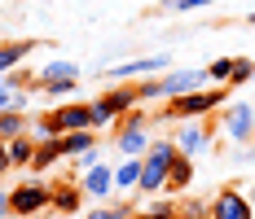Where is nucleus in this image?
Returning <instances> with one entry per match:
<instances>
[{"instance_id":"f257e3e1","label":"nucleus","mask_w":255,"mask_h":219,"mask_svg":"<svg viewBox=\"0 0 255 219\" xmlns=\"http://www.w3.org/2000/svg\"><path fill=\"white\" fill-rule=\"evenodd\" d=\"M176 141H150V149L141 153L145 158V171H141V184H136V193H167V171H172V162H176Z\"/></svg>"},{"instance_id":"f03ea898","label":"nucleus","mask_w":255,"mask_h":219,"mask_svg":"<svg viewBox=\"0 0 255 219\" xmlns=\"http://www.w3.org/2000/svg\"><path fill=\"white\" fill-rule=\"evenodd\" d=\"M229 105V83H216V88H198V92H180V97L167 101V114H176L180 123L185 119H207L216 110Z\"/></svg>"},{"instance_id":"7ed1b4c3","label":"nucleus","mask_w":255,"mask_h":219,"mask_svg":"<svg viewBox=\"0 0 255 219\" xmlns=\"http://www.w3.org/2000/svg\"><path fill=\"white\" fill-rule=\"evenodd\" d=\"M220 127H225V141L251 145L255 141V101H229L220 110Z\"/></svg>"},{"instance_id":"20e7f679","label":"nucleus","mask_w":255,"mask_h":219,"mask_svg":"<svg viewBox=\"0 0 255 219\" xmlns=\"http://www.w3.org/2000/svg\"><path fill=\"white\" fill-rule=\"evenodd\" d=\"M150 123H145V114L141 110H132V114H124V119L115 123V149L119 153H145L150 149Z\"/></svg>"},{"instance_id":"39448f33","label":"nucleus","mask_w":255,"mask_h":219,"mask_svg":"<svg viewBox=\"0 0 255 219\" xmlns=\"http://www.w3.org/2000/svg\"><path fill=\"white\" fill-rule=\"evenodd\" d=\"M9 202H13L18 215H40V211L53 206V184H44V180H26V184H18V189H9Z\"/></svg>"},{"instance_id":"423d86ee","label":"nucleus","mask_w":255,"mask_h":219,"mask_svg":"<svg viewBox=\"0 0 255 219\" xmlns=\"http://www.w3.org/2000/svg\"><path fill=\"white\" fill-rule=\"evenodd\" d=\"M172 71V57H132L119 66H106V79H150V74H167Z\"/></svg>"},{"instance_id":"0eeeda50","label":"nucleus","mask_w":255,"mask_h":219,"mask_svg":"<svg viewBox=\"0 0 255 219\" xmlns=\"http://www.w3.org/2000/svg\"><path fill=\"white\" fill-rule=\"evenodd\" d=\"M211 219H255V202L242 189H220L211 197Z\"/></svg>"},{"instance_id":"6e6552de","label":"nucleus","mask_w":255,"mask_h":219,"mask_svg":"<svg viewBox=\"0 0 255 219\" xmlns=\"http://www.w3.org/2000/svg\"><path fill=\"white\" fill-rule=\"evenodd\" d=\"M79 189H84L88 197L119 193V189H115V162H93L88 171H79Z\"/></svg>"},{"instance_id":"1a4fd4ad","label":"nucleus","mask_w":255,"mask_h":219,"mask_svg":"<svg viewBox=\"0 0 255 219\" xmlns=\"http://www.w3.org/2000/svg\"><path fill=\"white\" fill-rule=\"evenodd\" d=\"M158 83H163V101H172L180 92H198L211 79H207V66H203V71H167V74H158Z\"/></svg>"},{"instance_id":"9d476101","label":"nucleus","mask_w":255,"mask_h":219,"mask_svg":"<svg viewBox=\"0 0 255 219\" xmlns=\"http://www.w3.org/2000/svg\"><path fill=\"white\" fill-rule=\"evenodd\" d=\"M97 101H102L115 119H124V114H132V110L141 105V92H136V83H124V79H119L110 92H97Z\"/></svg>"},{"instance_id":"9b49d317","label":"nucleus","mask_w":255,"mask_h":219,"mask_svg":"<svg viewBox=\"0 0 255 219\" xmlns=\"http://www.w3.org/2000/svg\"><path fill=\"white\" fill-rule=\"evenodd\" d=\"M172 141H176L180 153H189V158H194V153H203V149L211 145V127H203L198 119H185V127H180Z\"/></svg>"},{"instance_id":"f8f14e48","label":"nucleus","mask_w":255,"mask_h":219,"mask_svg":"<svg viewBox=\"0 0 255 219\" xmlns=\"http://www.w3.org/2000/svg\"><path fill=\"white\" fill-rule=\"evenodd\" d=\"M141 171H145V158L141 153H124V162H115V189L119 193H136Z\"/></svg>"},{"instance_id":"ddd939ff","label":"nucleus","mask_w":255,"mask_h":219,"mask_svg":"<svg viewBox=\"0 0 255 219\" xmlns=\"http://www.w3.org/2000/svg\"><path fill=\"white\" fill-rule=\"evenodd\" d=\"M31 53H35V44H31V40H4V44H0V74L18 71Z\"/></svg>"},{"instance_id":"4468645a","label":"nucleus","mask_w":255,"mask_h":219,"mask_svg":"<svg viewBox=\"0 0 255 219\" xmlns=\"http://www.w3.org/2000/svg\"><path fill=\"white\" fill-rule=\"evenodd\" d=\"M84 189H79V180L75 184H53V211H62V215H79V202H84Z\"/></svg>"},{"instance_id":"2eb2a0df","label":"nucleus","mask_w":255,"mask_h":219,"mask_svg":"<svg viewBox=\"0 0 255 219\" xmlns=\"http://www.w3.org/2000/svg\"><path fill=\"white\" fill-rule=\"evenodd\" d=\"M62 149H66V158H79V153L97 149V127H79V132H66V136H62Z\"/></svg>"},{"instance_id":"dca6fc26","label":"nucleus","mask_w":255,"mask_h":219,"mask_svg":"<svg viewBox=\"0 0 255 219\" xmlns=\"http://www.w3.org/2000/svg\"><path fill=\"white\" fill-rule=\"evenodd\" d=\"M4 145H9V162H13V167H31V158H35L40 141H35L31 132H22V136H13V141H4Z\"/></svg>"},{"instance_id":"f3484780","label":"nucleus","mask_w":255,"mask_h":219,"mask_svg":"<svg viewBox=\"0 0 255 219\" xmlns=\"http://www.w3.org/2000/svg\"><path fill=\"white\" fill-rule=\"evenodd\" d=\"M189 180H194V158H189V153H176V162H172V171H167V193L189 189Z\"/></svg>"},{"instance_id":"a211bd4d","label":"nucleus","mask_w":255,"mask_h":219,"mask_svg":"<svg viewBox=\"0 0 255 219\" xmlns=\"http://www.w3.org/2000/svg\"><path fill=\"white\" fill-rule=\"evenodd\" d=\"M62 158H66V149H62V136H57V141H40L35 158H31V171H49V167H57Z\"/></svg>"},{"instance_id":"6ab92c4d","label":"nucleus","mask_w":255,"mask_h":219,"mask_svg":"<svg viewBox=\"0 0 255 219\" xmlns=\"http://www.w3.org/2000/svg\"><path fill=\"white\" fill-rule=\"evenodd\" d=\"M49 79H79V66L66 62V57H53V62H44V71L35 74V83H49Z\"/></svg>"},{"instance_id":"aec40b11","label":"nucleus","mask_w":255,"mask_h":219,"mask_svg":"<svg viewBox=\"0 0 255 219\" xmlns=\"http://www.w3.org/2000/svg\"><path fill=\"white\" fill-rule=\"evenodd\" d=\"M22 132H31V123H26L22 110H4V114H0V141H13V136H22Z\"/></svg>"},{"instance_id":"412c9836","label":"nucleus","mask_w":255,"mask_h":219,"mask_svg":"<svg viewBox=\"0 0 255 219\" xmlns=\"http://www.w3.org/2000/svg\"><path fill=\"white\" fill-rule=\"evenodd\" d=\"M75 88H79V79H49V83H40V92L49 101H66Z\"/></svg>"},{"instance_id":"4be33fe9","label":"nucleus","mask_w":255,"mask_h":219,"mask_svg":"<svg viewBox=\"0 0 255 219\" xmlns=\"http://www.w3.org/2000/svg\"><path fill=\"white\" fill-rule=\"evenodd\" d=\"M84 219H132V206H128V202H115V206H93V211H84Z\"/></svg>"},{"instance_id":"5701e85b","label":"nucleus","mask_w":255,"mask_h":219,"mask_svg":"<svg viewBox=\"0 0 255 219\" xmlns=\"http://www.w3.org/2000/svg\"><path fill=\"white\" fill-rule=\"evenodd\" d=\"M255 79V62L251 57H233V79H229V88H242V83H251Z\"/></svg>"},{"instance_id":"b1692460","label":"nucleus","mask_w":255,"mask_h":219,"mask_svg":"<svg viewBox=\"0 0 255 219\" xmlns=\"http://www.w3.org/2000/svg\"><path fill=\"white\" fill-rule=\"evenodd\" d=\"M207 79H211V83H229L233 79V57H216V62L207 66Z\"/></svg>"},{"instance_id":"393cba45","label":"nucleus","mask_w":255,"mask_h":219,"mask_svg":"<svg viewBox=\"0 0 255 219\" xmlns=\"http://www.w3.org/2000/svg\"><path fill=\"white\" fill-rule=\"evenodd\" d=\"M132 219H180V211L167 206V202H158V206H150V211H136Z\"/></svg>"},{"instance_id":"a878e982","label":"nucleus","mask_w":255,"mask_h":219,"mask_svg":"<svg viewBox=\"0 0 255 219\" xmlns=\"http://www.w3.org/2000/svg\"><path fill=\"white\" fill-rule=\"evenodd\" d=\"M180 215H185V219H211V202H194V197H185Z\"/></svg>"},{"instance_id":"bb28decb","label":"nucleus","mask_w":255,"mask_h":219,"mask_svg":"<svg viewBox=\"0 0 255 219\" xmlns=\"http://www.w3.org/2000/svg\"><path fill=\"white\" fill-rule=\"evenodd\" d=\"M211 0H172V9H180V13H194V9H207Z\"/></svg>"},{"instance_id":"cd10ccee","label":"nucleus","mask_w":255,"mask_h":219,"mask_svg":"<svg viewBox=\"0 0 255 219\" xmlns=\"http://www.w3.org/2000/svg\"><path fill=\"white\" fill-rule=\"evenodd\" d=\"M71 162H75L79 171H88L93 162H102V158H97V149H88V153H79V158H71Z\"/></svg>"},{"instance_id":"c85d7f7f","label":"nucleus","mask_w":255,"mask_h":219,"mask_svg":"<svg viewBox=\"0 0 255 219\" xmlns=\"http://www.w3.org/2000/svg\"><path fill=\"white\" fill-rule=\"evenodd\" d=\"M13 167V162H9V145H4V141H0V175H4V171Z\"/></svg>"},{"instance_id":"c756f323","label":"nucleus","mask_w":255,"mask_h":219,"mask_svg":"<svg viewBox=\"0 0 255 219\" xmlns=\"http://www.w3.org/2000/svg\"><path fill=\"white\" fill-rule=\"evenodd\" d=\"M4 215H13V202H9V193H0V219Z\"/></svg>"},{"instance_id":"7c9ffc66","label":"nucleus","mask_w":255,"mask_h":219,"mask_svg":"<svg viewBox=\"0 0 255 219\" xmlns=\"http://www.w3.org/2000/svg\"><path fill=\"white\" fill-rule=\"evenodd\" d=\"M4 219H40V215H18V211H13V215H4Z\"/></svg>"},{"instance_id":"2f4dec72","label":"nucleus","mask_w":255,"mask_h":219,"mask_svg":"<svg viewBox=\"0 0 255 219\" xmlns=\"http://www.w3.org/2000/svg\"><path fill=\"white\" fill-rule=\"evenodd\" d=\"M247 162H255V141H251V149H247Z\"/></svg>"},{"instance_id":"473e14b6","label":"nucleus","mask_w":255,"mask_h":219,"mask_svg":"<svg viewBox=\"0 0 255 219\" xmlns=\"http://www.w3.org/2000/svg\"><path fill=\"white\" fill-rule=\"evenodd\" d=\"M247 22H251V26H255V13H251V18H247Z\"/></svg>"},{"instance_id":"72a5a7b5","label":"nucleus","mask_w":255,"mask_h":219,"mask_svg":"<svg viewBox=\"0 0 255 219\" xmlns=\"http://www.w3.org/2000/svg\"><path fill=\"white\" fill-rule=\"evenodd\" d=\"M247 197H251V202H255V189H251V193H247Z\"/></svg>"},{"instance_id":"f704fd0d","label":"nucleus","mask_w":255,"mask_h":219,"mask_svg":"<svg viewBox=\"0 0 255 219\" xmlns=\"http://www.w3.org/2000/svg\"><path fill=\"white\" fill-rule=\"evenodd\" d=\"M163 4H172V0H163Z\"/></svg>"},{"instance_id":"c9c22d12","label":"nucleus","mask_w":255,"mask_h":219,"mask_svg":"<svg viewBox=\"0 0 255 219\" xmlns=\"http://www.w3.org/2000/svg\"><path fill=\"white\" fill-rule=\"evenodd\" d=\"M0 4H4V0H0Z\"/></svg>"},{"instance_id":"e433bc0d","label":"nucleus","mask_w":255,"mask_h":219,"mask_svg":"<svg viewBox=\"0 0 255 219\" xmlns=\"http://www.w3.org/2000/svg\"><path fill=\"white\" fill-rule=\"evenodd\" d=\"M251 83H255V79H251Z\"/></svg>"}]
</instances>
